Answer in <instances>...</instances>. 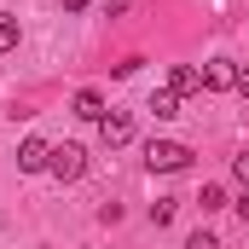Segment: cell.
<instances>
[{"label": "cell", "mask_w": 249, "mask_h": 249, "mask_svg": "<svg viewBox=\"0 0 249 249\" xmlns=\"http://www.w3.org/2000/svg\"><path fill=\"white\" fill-rule=\"evenodd\" d=\"M238 93H244V99H249V70H238Z\"/></svg>", "instance_id": "9a60e30c"}, {"label": "cell", "mask_w": 249, "mask_h": 249, "mask_svg": "<svg viewBox=\"0 0 249 249\" xmlns=\"http://www.w3.org/2000/svg\"><path fill=\"white\" fill-rule=\"evenodd\" d=\"M238 87V64L232 58H209L203 64V93H232Z\"/></svg>", "instance_id": "277c9868"}, {"label": "cell", "mask_w": 249, "mask_h": 249, "mask_svg": "<svg viewBox=\"0 0 249 249\" xmlns=\"http://www.w3.org/2000/svg\"><path fill=\"white\" fill-rule=\"evenodd\" d=\"M99 139H105L110 151H122L127 139H133V116H127V110H105V122H99Z\"/></svg>", "instance_id": "5b68a950"}, {"label": "cell", "mask_w": 249, "mask_h": 249, "mask_svg": "<svg viewBox=\"0 0 249 249\" xmlns=\"http://www.w3.org/2000/svg\"><path fill=\"white\" fill-rule=\"evenodd\" d=\"M168 93H180V99H186V93H203V70H197V64H174V70H168Z\"/></svg>", "instance_id": "52a82bcc"}, {"label": "cell", "mask_w": 249, "mask_h": 249, "mask_svg": "<svg viewBox=\"0 0 249 249\" xmlns=\"http://www.w3.org/2000/svg\"><path fill=\"white\" fill-rule=\"evenodd\" d=\"M232 174H238V180L249 186V151H238V157H232Z\"/></svg>", "instance_id": "4fadbf2b"}, {"label": "cell", "mask_w": 249, "mask_h": 249, "mask_svg": "<svg viewBox=\"0 0 249 249\" xmlns=\"http://www.w3.org/2000/svg\"><path fill=\"white\" fill-rule=\"evenodd\" d=\"M18 35H23V29H18V18H12V12H0V53H18Z\"/></svg>", "instance_id": "9c48e42d"}, {"label": "cell", "mask_w": 249, "mask_h": 249, "mask_svg": "<svg viewBox=\"0 0 249 249\" xmlns=\"http://www.w3.org/2000/svg\"><path fill=\"white\" fill-rule=\"evenodd\" d=\"M64 12H87V0H64Z\"/></svg>", "instance_id": "2e32d148"}, {"label": "cell", "mask_w": 249, "mask_h": 249, "mask_svg": "<svg viewBox=\"0 0 249 249\" xmlns=\"http://www.w3.org/2000/svg\"><path fill=\"white\" fill-rule=\"evenodd\" d=\"M70 116H81V122H105V93H99V87H81L75 105H70Z\"/></svg>", "instance_id": "8992f818"}, {"label": "cell", "mask_w": 249, "mask_h": 249, "mask_svg": "<svg viewBox=\"0 0 249 249\" xmlns=\"http://www.w3.org/2000/svg\"><path fill=\"white\" fill-rule=\"evenodd\" d=\"M151 220H157V226H168V220H174V197H162V203H151Z\"/></svg>", "instance_id": "8fae6325"}, {"label": "cell", "mask_w": 249, "mask_h": 249, "mask_svg": "<svg viewBox=\"0 0 249 249\" xmlns=\"http://www.w3.org/2000/svg\"><path fill=\"white\" fill-rule=\"evenodd\" d=\"M145 168L151 174H180V168H191V145L186 139H151L145 145Z\"/></svg>", "instance_id": "6da1fadb"}, {"label": "cell", "mask_w": 249, "mask_h": 249, "mask_svg": "<svg viewBox=\"0 0 249 249\" xmlns=\"http://www.w3.org/2000/svg\"><path fill=\"white\" fill-rule=\"evenodd\" d=\"M197 209H203V214L226 209V186H203V191H197Z\"/></svg>", "instance_id": "30bf717a"}, {"label": "cell", "mask_w": 249, "mask_h": 249, "mask_svg": "<svg viewBox=\"0 0 249 249\" xmlns=\"http://www.w3.org/2000/svg\"><path fill=\"white\" fill-rule=\"evenodd\" d=\"M186 249H220V238H214V232H191Z\"/></svg>", "instance_id": "7c38bea8"}, {"label": "cell", "mask_w": 249, "mask_h": 249, "mask_svg": "<svg viewBox=\"0 0 249 249\" xmlns=\"http://www.w3.org/2000/svg\"><path fill=\"white\" fill-rule=\"evenodd\" d=\"M47 174H53V180H64V186H70V180H81V174H87V151H81V145H53Z\"/></svg>", "instance_id": "7a4b0ae2"}, {"label": "cell", "mask_w": 249, "mask_h": 249, "mask_svg": "<svg viewBox=\"0 0 249 249\" xmlns=\"http://www.w3.org/2000/svg\"><path fill=\"white\" fill-rule=\"evenodd\" d=\"M151 110H157L162 122H168V116H180V93H168V87H162V93H151Z\"/></svg>", "instance_id": "ba28073f"}, {"label": "cell", "mask_w": 249, "mask_h": 249, "mask_svg": "<svg viewBox=\"0 0 249 249\" xmlns=\"http://www.w3.org/2000/svg\"><path fill=\"white\" fill-rule=\"evenodd\" d=\"M232 209H238V220H244V226H249V191H244V197H238V203H232Z\"/></svg>", "instance_id": "5bb4252c"}, {"label": "cell", "mask_w": 249, "mask_h": 249, "mask_svg": "<svg viewBox=\"0 0 249 249\" xmlns=\"http://www.w3.org/2000/svg\"><path fill=\"white\" fill-rule=\"evenodd\" d=\"M47 162H53V145H47L41 133H29V139L18 145V168H23V174H47Z\"/></svg>", "instance_id": "3957f363"}]
</instances>
